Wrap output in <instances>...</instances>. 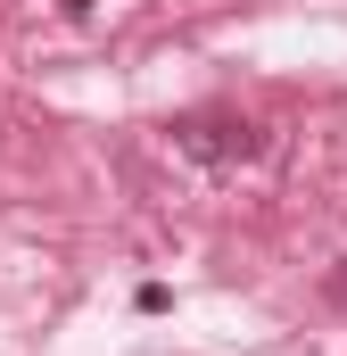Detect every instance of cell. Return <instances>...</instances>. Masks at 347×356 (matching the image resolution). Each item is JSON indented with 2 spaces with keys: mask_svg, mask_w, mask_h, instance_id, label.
<instances>
[{
  "mask_svg": "<svg viewBox=\"0 0 347 356\" xmlns=\"http://www.w3.org/2000/svg\"><path fill=\"white\" fill-rule=\"evenodd\" d=\"M174 149H190L198 166H240V158L264 149V133L248 116H182V124H174Z\"/></svg>",
  "mask_w": 347,
  "mask_h": 356,
  "instance_id": "cell-1",
  "label": "cell"
},
{
  "mask_svg": "<svg viewBox=\"0 0 347 356\" xmlns=\"http://www.w3.org/2000/svg\"><path fill=\"white\" fill-rule=\"evenodd\" d=\"M331 290H339V298H347V266H339V273H331Z\"/></svg>",
  "mask_w": 347,
  "mask_h": 356,
  "instance_id": "cell-2",
  "label": "cell"
}]
</instances>
